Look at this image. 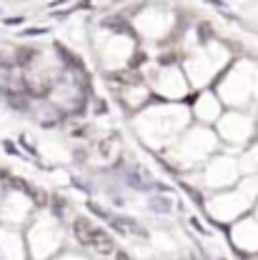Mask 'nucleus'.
<instances>
[{
	"instance_id": "1",
	"label": "nucleus",
	"mask_w": 258,
	"mask_h": 260,
	"mask_svg": "<svg viewBox=\"0 0 258 260\" xmlns=\"http://www.w3.org/2000/svg\"><path fill=\"white\" fill-rule=\"evenodd\" d=\"M75 233H78V238L85 243V245H91V248H96L98 253H110L113 250V240L100 230L96 228L93 223H88V220H75Z\"/></svg>"
},
{
	"instance_id": "2",
	"label": "nucleus",
	"mask_w": 258,
	"mask_h": 260,
	"mask_svg": "<svg viewBox=\"0 0 258 260\" xmlns=\"http://www.w3.org/2000/svg\"><path fill=\"white\" fill-rule=\"evenodd\" d=\"M118 260H128V258H126V255H118Z\"/></svg>"
}]
</instances>
